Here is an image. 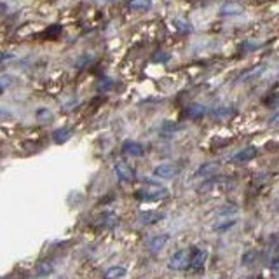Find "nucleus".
<instances>
[{"mask_svg":"<svg viewBox=\"0 0 279 279\" xmlns=\"http://www.w3.org/2000/svg\"><path fill=\"white\" fill-rule=\"evenodd\" d=\"M168 188L164 187H159V185H147V187L140 188L138 192H136L135 196L136 199L140 201H161L164 199V197H168Z\"/></svg>","mask_w":279,"mask_h":279,"instance_id":"nucleus-1","label":"nucleus"},{"mask_svg":"<svg viewBox=\"0 0 279 279\" xmlns=\"http://www.w3.org/2000/svg\"><path fill=\"white\" fill-rule=\"evenodd\" d=\"M188 262H190V251L188 249H178L168 260V267L171 270H185L188 267Z\"/></svg>","mask_w":279,"mask_h":279,"instance_id":"nucleus-2","label":"nucleus"},{"mask_svg":"<svg viewBox=\"0 0 279 279\" xmlns=\"http://www.w3.org/2000/svg\"><path fill=\"white\" fill-rule=\"evenodd\" d=\"M206 262H208V249L204 248H196L190 253V262H188V267L192 270H201L204 269Z\"/></svg>","mask_w":279,"mask_h":279,"instance_id":"nucleus-3","label":"nucleus"},{"mask_svg":"<svg viewBox=\"0 0 279 279\" xmlns=\"http://www.w3.org/2000/svg\"><path fill=\"white\" fill-rule=\"evenodd\" d=\"M113 171H115V174H117V178L121 180V182H133L135 180V170L131 168L127 162L124 161H117L115 162V166H113Z\"/></svg>","mask_w":279,"mask_h":279,"instance_id":"nucleus-4","label":"nucleus"},{"mask_svg":"<svg viewBox=\"0 0 279 279\" xmlns=\"http://www.w3.org/2000/svg\"><path fill=\"white\" fill-rule=\"evenodd\" d=\"M180 171V168L176 164H170V162H164V164H159L154 168V176L162 180H170L173 176H176Z\"/></svg>","mask_w":279,"mask_h":279,"instance_id":"nucleus-5","label":"nucleus"},{"mask_svg":"<svg viewBox=\"0 0 279 279\" xmlns=\"http://www.w3.org/2000/svg\"><path fill=\"white\" fill-rule=\"evenodd\" d=\"M241 14H244V5L239 4V2H225L218 11V16L222 17H235L241 16Z\"/></svg>","mask_w":279,"mask_h":279,"instance_id":"nucleus-6","label":"nucleus"},{"mask_svg":"<svg viewBox=\"0 0 279 279\" xmlns=\"http://www.w3.org/2000/svg\"><path fill=\"white\" fill-rule=\"evenodd\" d=\"M257 155H258L257 147H246L243 148V150H239L237 154H234V155L231 157V162H234V164H244V162L253 161Z\"/></svg>","mask_w":279,"mask_h":279,"instance_id":"nucleus-7","label":"nucleus"},{"mask_svg":"<svg viewBox=\"0 0 279 279\" xmlns=\"http://www.w3.org/2000/svg\"><path fill=\"white\" fill-rule=\"evenodd\" d=\"M265 72H267L265 63H258V65L251 66V68H248L246 72H243V74L239 75V80L241 82H248V80H253V78H260Z\"/></svg>","mask_w":279,"mask_h":279,"instance_id":"nucleus-8","label":"nucleus"},{"mask_svg":"<svg viewBox=\"0 0 279 279\" xmlns=\"http://www.w3.org/2000/svg\"><path fill=\"white\" fill-rule=\"evenodd\" d=\"M218 170H220V164H218V162H204V164H201L199 168H197L194 176H196V178H211V176H215V174L218 173Z\"/></svg>","mask_w":279,"mask_h":279,"instance_id":"nucleus-9","label":"nucleus"},{"mask_svg":"<svg viewBox=\"0 0 279 279\" xmlns=\"http://www.w3.org/2000/svg\"><path fill=\"white\" fill-rule=\"evenodd\" d=\"M122 152L127 154L131 157H141L145 154V147L140 141H133V140H127L122 145Z\"/></svg>","mask_w":279,"mask_h":279,"instance_id":"nucleus-10","label":"nucleus"},{"mask_svg":"<svg viewBox=\"0 0 279 279\" xmlns=\"http://www.w3.org/2000/svg\"><path fill=\"white\" fill-rule=\"evenodd\" d=\"M162 218H164V213H161V211H143V213H140V222L143 225H154V223L161 222Z\"/></svg>","mask_w":279,"mask_h":279,"instance_id":"nucleus-11","label":"nucleus"},{"mask_svg":"<svg viewBox=\"0 0 279 279\" xmlns=\"http://www.w3.org/2000/svg\"><path fill=\"white\" fill-rule=\"evenodd\" d=\"M168 239H170V235H168V234L154 235L152 239L148 241V249H150V251H154V253L161 251V249L166 246V243H168Z\"/></svg>","mask_w":279,"mask_h":279,"instance_id":"nucleus-12","label":"nucleus"},{"mask_svg":"<svg viewBox=\"0 0 279 279\" xmlns=\"http://www.w3.org/2000/svg\"><path fill=\"white\" fill-rule=\"evenodd\" d=\"M237 223V218H232V217H222V218H218L217 223L213 225V231L217 232H223L227 231V229H232V227Z\"/></svg>","mask_w":279,"mask_h":279,"instance_id":"nucleus-13","label":"nucleus"},{"mask_svg":"<svg viewBox=\"0 0 279 279\" xmlns=\"http://www.w3.org/2000/svg\"><path fill=\"white\" fill-rule=\"evenodd\" d=\"M126 267L122 265H112L105 270V279H121L126 276Z\"/></svg>","mask_w":279,"mask_h":279,"instance_id":"nucleus-14","label":"nucleus"},{"mask_svg":"<svg viewBox=\"0 0 279 279\" xmlns=\"http://www.w3.org/2000/svg\"><path fill=\"white\" fill-rule=\"evenodd\" d=\"M187 115L190 119H201L206 115V107L204 105H199V103H192L187 107Z\"/></svg>","mask_w":279,"mask_h":279,"instance_id":"nucleus-15","label":"nucleus"},{"mask_svg":"<svg viewBox=\"0 0 279 279\" xmlns=\"http://www.w3.org/2000/svg\"><path fill=\"white\" fill-rule=\"evenodd\" d=\"M127 7L133 11H150L152 9V0H129Z\"/></svg>","mask_w":279,"mask_h":279,"instance_id":"nucleus-16","label":"nucleus"},{"mask_svg":"<svg viewBox=\"0 0 279 279\" xmlns=\"http://www.w3.org/2000/svg\"><path fill=\"white\" fill-rule=\"evenodd\" d=\"M70 136H72V127H60V129L54 131L52 140L56 143H65L66 140H70Z\"/></svg>","mask_w":279,"mask_h":279,"instance_id":"nucleus-17","label":"nucleus"},{"mask_svg":"<svg viewBox=\"0 0 279 279\" xmlns=\"http://www.w3.org/2000/svg\"><path fill=\"white\" fill-rule=\"evenodd\" d=\"M211 113H213L215 117H229V115L234 113V108L232 107H218V108L211 110Z\"/></svg>","mask_w":279,"mask_h":279,"instance_id":"nucleus-18","label":"nucleus"},{"mask_svg":"<svg viewBox=\"0 0 279 279\" xmlns=\"http://www.w3.org/2000/svg\"><path fill=\"white\" fill-rule=\"evenodd\" d=\"M13 84H14V77H13V75H9V74L0 75V93H4L5 89H9V87L13 86Z\"/></svg>","mask_w":279,"mask_h":279,"instance_id":"nucleus-19","label":"nucleus"},{"mask_svg":"<svg viewBox=\"0 0 279 279\" xmlns=\"http://www.w3.org/2000/svg\"><path fill=\"white\" fill-rule=\"evenodd\" d=\"M237 213V206L235 204H227L223 206L220 211H218V218H222V217H232V215Z\"/></svg>","mask_w":279,"mask_h":279,"instance_id":"nucleus-20","label":"nucleus"},{"mask_svg":"<svg viewBox=\"0 0 279 279\" xmlns=\"http://www.w3.org/2000/svg\"><path fill=\"white\" fill-rule=\"evenodd\" d=\"M265 105L269 108H274V107H279V93H272L270 96L265 98Z\"/></svg>","mask_w":279,"mask_h":279,"instance_id":"nucleus-21","label":"nucleus"},{"mask_svg":"<svg viewBox=\"0 0 279 279\" xmlns=\"http://www.w3.org/2000/svg\"><path fill=\"white\" fill-rule=\"evenodd\" d=\"M37 272H39L40 276H44V274H49V272H52V265L51 264H40V267L37 269Z\"/></svg>","mask_w":279,"mask_h":279,"instance_id":"nucleus-22","label":"nucleus"},{"mask_svg":"<svg viewBox=\"0 0 279 279\" xmlns=\"http://www.w3.org/2000/svg\"><path fill=\"white\" fill-rule=\"evenodd\" d=\"M255 257H257V251H248V255H244L243 257V265H248V264H251L253 260H255Z\"/></svg>","mask_w":279,"mask_h":279,"instance_id":"nucleus-23","label":"nucleus"},{"mask_svg":"<svg viewBox=\"0 0 279 279\" xmlns=\"http://www.w3.org/2000/svg\"><path fill=\"white\" fill-rule=\"evenodd\" d=\"M13 58H14L13 52H0V65H2L4 61H7V60H13Z\"/></svg>","mask_w":279,"mask_h":279,"instance_id":"nucleus-24","label":"nucleus"},{"mask_svg":"<svg viewBox=\"0 0 279 279\" xmlns=\"http://www.w3.org/2000/svg\"><path fill=\"white\" fill-rule=\"evenodd\" d=\"M187 21H183V19H178V21H174V26H178L180 30H190V25H185Z\"/></svg>","mask_w":279,"mask_h":279,"instance_id":"nucleus-25","label":"nucleus"},{"mask_svg":"<svg viewBox=\"0 0 279 279\" xmlns=\"http://www.w3.org/2000/svg\"><path fill=\"white\" fill-rule=\"evenodd\" d=\"M270 126H279V112L270 117Z\"/></svg>","mask_w":279,"mask_h":279,"instance_id":"nucleus-26","label":"nucleus"},{"mask_svg":"<svg viewBox=\"0 0 279 279\" xmlns=\"http://www.w3.org/2000/svg\"><path fill=\"white\" fill-rule=\"evenodd\" d=\"M11 117V112L9 110H4V108H0V121H4V119Z\"/></svg>","mask_w":279,"mask_h":279,"instance_id":"nucleus-27","label":"nucleus"},{"mask_svg":"<svg viewBox=\"0 0 279 279\" xmlns=\"http://www.w3.org/2000/svg\"><path fill=\"white\" fill-rule=\"evenodd\" d=\"M154 60H155V61H166V60H168V56H166V54H159V56H155Z\"/></svg>","mask_w":279,"mask_h":279,"instance_id":"nucleus-28","label":"nucleus"},{"mask_svg":"<svg viewBox=\"0 0 279 279\" xmlns=\"http://www.w3.org/2000/svg\"><path fill=\"white\" fill-rule=\"evenodd\" d=\"M244 279H257V278H253V276H249V278H244Z\"/></svg>","mask_w":279,"mask_h":279,"instance_id":"nucleus-29","label":"nucleus"},{"mask_svg":"<svg viewBox=\"0 0 279 279\" xmlns=\"http://www.w3.org/2000/svg\"><path fill=\"white\" fill-rule=\"evenodd\" d=\"M107 2H110V0H107Z\"/></svg>","mask_w":279,"mask_h":279,"instance_id":"nucleus-30","label":"nucleus"}]
</instances>
